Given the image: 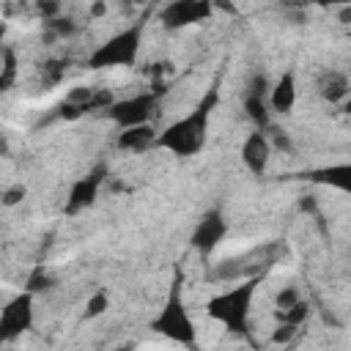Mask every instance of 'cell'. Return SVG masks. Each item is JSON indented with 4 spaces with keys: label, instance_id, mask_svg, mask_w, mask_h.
<instances>
[{
    "label": "cell",
    "instance_id": "1",
    "mask_svg": "<svg viewBox=\"0 0 351 351\" xmlns=\"http://www.w3.org/2000/svg\"><path fill=\"white\" fill-rule=\"evenodd\" d=\"M217 107H219V82H211V88H206V93L197 99V104L186 115L176 118L173 123H167L159 132L156 148L170 151L173 156H181V159L197 156L206 148L208 123H211V115Z\"/></svg>",
    "mask_w": 351,
    "mask_h": 351
},
{
    "label": "cell",
    "instance_id": "2",
    "mask_svg": "<svg viewBox=\"0 0 351 351\" xmlns=\"http://www.w3.org/2000/svg\"><path fill=\"white\" fill-rule=\"evenodd\" d=\"M148 329L176 346H184V348H192L197 343V326L189 315V307L184 302V280L181 274H176V280L170 282L167 288V296L159 307V313L148 321Z\"/></svg>",
    "mask_w": 351,
    "mask_h": 351
},
{
    "label": "cell",
    "instance_id": "3",
    "mask_svg": "<svg viewBox=\"0 0 351 351\" xmlns=\"http://www.w3.org/2000/svg\"><path fill=\"white\" fill-rule=\"evenodd\" d=\"M258 285H261V277H250V280H241V282L230 285L228 291L214 293L206 302L208 318H214L217 324H222L230 335H247L250 332L252 299L258 293Z\"/></svg>",
    "mask_w": 351,
    "mask_h": 351
},
{
    "label": "cell",
    "instance_id": "4",
    "mask_svg": "<svg viewBox=\"0 0 351 351\" xmlns=\"http://www.w3.org/2000/svg\"><path fill=\"white\" fill-rule=\"evenodd\" d=\"M143 33H145V19L132 22L129 27L118 30L115 36L104 38L85 60L88 69L101 71V69H132L140 58L143 49Z\"/></svg>",
    "mask_w": 351,
    "mask_h": 351
},
{
    "label": "cell",
    "instance_id": "5",
    "mask_svg": "<svg viewBox=\"0 0 351 351\" xmlns=\"http://www.w3.org/2000/svg\"><path fill=\"white\" fill-rule=\"evenodd\" d=\"M165 85H151V90H140V93H132L126 99H118L104 115L123 132V129H132V126H143V123H151L159 104H162V96H165Z\"/></svg>",
    "mask_w": 351,
    "mask_h": 351
},
{
    "label": "cell",
    "instance_id": "6",
    "mask_svg": "<svg viewBox=\"0 0 351 351\" xmlns=\"http://www.w3.org/2000/svg\"><path fill=\"white\" fill-rule=\"evenodd\" d=\"M33 321H36V296L27 291L14 293L0 310V340L3 343L19 340L33 329Z\"/></svg>",
    "mask_w": 351,
    "mask_h": 351
},
{
    "label": "cell",
    "instance_id": "7",
    "mask_svg": "<svg viewBox=\"0 0 351 351\" xmlns=\"http://www.w3.org/2000/svg\"><path fill=\"white\" fill-rule=\"evenodd\" d=\"M217 5L208 0H173L159 8V22L165 30H184L214 16Z\"/></svg>",
    "mask_w": 351,
    "mask_h": 351
},
{
    "label": "cell",
    "instance_id": "8",
    "mask_svg": "<svg viewBox=\"0 0 351 351\" xmlns=\"http://www.w3.org/2000/svg\"><path fill=\"white\" fill-rule=\"evenodd\" d=\"M104 181H107V165H104V162H99L96 167H90L85 176H80V178L71 184L63 211H66L69 217H74V214H80V211L90 208V206L96 203V197H99V192H101Z\"/></svg>",
    "mask_w": 351,
    "mask_h": 351
},
{
    "label": "cell",
    "instance_id": "9",
    "mask_svg": "<svg viewBox=\"0 0 351 351\" xmlns=\"http://www.w3.org/2000/svg\"><path fill=\"white\" fill-rule=\"evenodd\" d=\"M228 236V219L219 208H208L197 225L192 228V236H189V244L192 250H197L200 255H211Z\"/></svg>",
    "mask_w": 351,
    "mask_h": 351
},
{
    "label": "cell",
    "instance_id": "10",
    "mask_svg": "<svg viewBox=\"0 0 351 351\" xmlns=\"http://www.w3.org/2000/svg\"><path fill=\"white\" fill-rule=\"evenodd\" d=\"M252 263H258L261 269H266L271 263V247H258V250H250L244 255H236V258H228L217 266H211L208 271V280H233V282H241V280H250L247 271L252 269Z\"/></svg>",
    "mask_w": 351,
    "mask_h": 351
},
{
    "label": "cell",
    "instance_id": "11",
    "mask_svg": "<svg viewBox=\"0 0 351 351\" xmlns=\"http://www.w3.org/2000/svg\"><path fill=\"white\" fill-rule=\"evenodd\" d=\"M269 90H271V85H269L266 74H255L252 82H250V88H247V93H244V112L255 123V129H261V132H269L271 129Z\"/></svg>",
    "mask_w": 351,
    "mask_h": 351
},
{
    "label": "cell",
    "instance_id": "12",
    "mask_svg": "<svg viewBox=\"0 0 351 351\" xmlns=\"http://www.w3.org/2000/svg\"><path fill=\"white\" fill-rule=\"evenodd\" d=\"M239 154H241V165H244L252 176L261 178V176L269 170V162H271V154H274L271 134H269V132H261V129H252V132L244 137Z\"/></svg>",
    "mask_w": 351,
    "mask_h": 351
},
{
    "label": "cell",
    "instance_id": "13",
    "mask_svg": "<svg viewBox=\"0 0 351 351\" xmlns=\"http://www.w3.org/2000/svg\"><path fill=\"white\" fill-rule=\"evenodd\" d=\"M299 178L302 181H310L315 186H329V189H337L343 195H351V162L313 167V170L299 173Z\"/></svg>",
    "mask_w": 351,
    "mask_h": 351
},
{
    "label": "cell",
    "instance_id": "14",
    "mask_svg": "<svg viewBox=\"0 0 351 351\" xmlns=\"http://www.w3.org/2000/svg\"><path fill=\"white\" fill-rule=\"evenodd\" d=\"M296 96H299V85H296V71L293 69H285L277 82L271 85L269 90V107L271 112L277 115H291L293 107H296Z\"/></svg>",
    "mask_w": 351,
    "mask_h": 351
},
{
    "label": "cell",
    "instance_id": "15",
    "mask_svg": "<svg viewBox=\"0 0 351 351\" xmlns=\"http://www.w3.org/2000/svg\"><path fill=\"white\" fill-rule=\"evenodd\" d=\"M156 140H159V132L154 129V123H143V126H132V129L118 132L115 145L126 154H145V151L156 148Z\"/></svg>",
    "mask_w": 351,
    "mask_h": 351
},
{
    "label": "cell",
    "instance_id": "16",
    "mask_svg": "<svg viewBox=\"0 0 351 351\" xmlns=\"http://www.w3.org/2000/svg\"><path fill=\"white\" fill-rule=\"evenodd\" d=\"M315 85H318L321 99H326L329 104H340V101H346L348 93H351V82H348V77H346L343 71H335V69L324 71V74L318 77Z\"/></svg>",
    "mask_w": 351,
    "mask_h": 351
},
{
    "label": "cell",
    "instance_id": "17",
    "mask_svg": "<svg viewBox=\"0 0 351 351\" xmlns=\"http://www.w3.org/2000/svg\"><path fill=\"white\" fill-rule=\"evenodd\" d=\"M16 74H19V60H16V49L11 44L3 47L0 52V90H11L14 82H16Z\"/></svg>",
    "mask_w": 351,
    "mask_h": 351
},
{
    "label": "cell",
    "instance_id": "18",
    "mask_svg": "<svg viewBox=\"0 0 351 351\" xmlns=\"http://www.w3.org/2000/svg\"><path fill=\"white\" fill-rule=\"evenodd\" d=\"M310 313H313V307H310L307 299H302L299 304H293V307H288V310H274L277 324H291V326H299V329L307 324Z\"/></svg>",
    "mask_w": 351,
    "mask_h": 351
},
{
    "label": "cell",
    "instance_id": "19",
    "mask_svg": "<svg viewBox=\"0 0 351 351\" xmlns=\"http://www.w3.org/2000/svg\"><path fill=\"white\" fill-rule=\"evenodd\" d=\"M55 285V277L44 269V266H36L30 274H27V280H25V288L22 291H27V293H44V291H49Z\"/></svg>",
    "mask_w": 351,
    "mask_h": 351
},
{
    "label": "cell",
    "instance_id": "20",
    "mask_svg": "<svg viewBox=\"0 0 351 351\" xmlns=\"http://www.w3.org/2000/svg\"><path fill=\"white\" fill-rule=\"evenodd\" d=\"M107 307H110V296H107V291H93L90 296H88V302H85V318H99V315H104L107 313Z\"/></svg>",
    "mask_w": 351,
    "mask_h": 351
},
{
    "label": "cell",
    "instance_id": "21",
    "mask_svg": "<svg viewBox=\"0 0 351 351\" xmlns=\"http://www.w3.org/2000/svg\"><path fill=\"white\" fill-rule=\"evenodd\" d=\"M47 30H49L52 38H71L80 27H77V22L71 16H58V19L47 22Z\"/></svg>",
    "mask_w": 351,
    "mask_h": 351
},
{
    "label": "cell",
    "instance_id": "22",
    "mask_svg": "<svg viewBox=\"0 0 351 351\" xmlns=\"http://www.w3.org/2000/svg\"><path fill=\"white\" fill-rule=\"evenodd\" d=\"M299 302H302V291H299L296 285H285V288H280L277 296H274V310H288V307H293V304H299Z\"/></svg>",
    "mask_w": 351,
    "mask_h": 351
},
{
    "label": "cell",
    "instance_id": "23",
    "mask_svg": "<svg viewBox=\"0 0 351 351\" xmlns=\"http://www.w3.org/2000/svg\"><path fill=\"white\" fill-rule=\"evenodd\" d=\"M299 332H302L299 326L277 324L274 332H271V343H274V346H291V343H296V335H299Z\"/></svg>",
    "mask_w": 351,
    "mask_h": 351
},
{
    "label": "cell",
    "instance_id": "24",
    "mask_svg": "<svg viewBox=\"0 0 351 351\" xmlns=\"http://www.w3.org/2000/svg\"><path fill=\"white\" fill-rule=\"evenodd\" d=\"M25 195H27V186H25V184L5 186V192H3V206H5V208H11V206L22 203V200H25Z\"/></svg>",
    "mask_w": 351,
    "mask_h": 351
},
{
    "label": "cell",
    "instance_id": "25",
    "mask_svg": "<svg viewBox=\"0 0 351 351\" xmlns=\"http://www.w3.org/2000/svg\"><path fill=\"white\" fill-rule=\"evenodd\" d=\"M41 77H44V82H47V85L60 82V77H63V60H49V63H44Z\"/></svg>",
    "mask_w": 351,
    "mask_h": 351
},
{
    "label": "cell",
    "instance_id": "26",
    "mask_svg": "<svg viewBox=\"0 0 351 351\" xmlns=\"http://www.w3.org/2000/svg\"><path fill=\"white\" fill-rule=\"evenodd\" d=\"M343 112H346V115H351V99H346V101H343Z\"/></svg>",
    "mask_w": 351,
    "mask_h": 351
},
{
    "label": "cell",
    "instance_id": "27",
    "mask_svg": "<svg viewBox=\"0 0 351 351\" xmlns=\"http://www.w3.org/2000/svg\"><path fill=\"white\" fill-rule=\"evenodd\" d=\"M115 351H134V346H129V343H123V346H118Z\"/></svg>",
    "mask_w": 351,
    "mask_h": 351
},
{
    "label": "cell",
    "instance_id": "28",
    "mask_svg": "<svg viewBox=\"0 0 351 351\" xmlns=\"http://www.w3.org/2000/svg\"><path fill=\"white\" fill-rule=\"evenodd\" d=\"M280 351H296V343H291V346H280Z\"/></svg>",
    "mask_w": 351,
    "mask_h": 351
}]
</instances>
